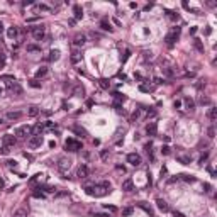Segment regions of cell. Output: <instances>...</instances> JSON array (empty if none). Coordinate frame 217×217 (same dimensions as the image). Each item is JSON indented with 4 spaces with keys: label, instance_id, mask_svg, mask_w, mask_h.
Wrapping results in <instances>:
<instances>
[{
    "label": "cell",
    "instance_id": "6da1fadb",
    "mask_svg": "<svg viewBox=\"0 0 217 217\" xmlns=\"http://www.w3.org/2000/svg\"><path fill=\"white\" fill-rule=\"evenodd\" d=\"M109 188H110V183L109 182H102V183H97V185H87L85 192L88 195H93V197H104V195L109 193Z\"/></svg>",
    "mask_w": 217,
    "mask_h": 217
},
{
    "label": "cell",
    "instance_id": "7a4b0ae2",
    "mask_svg": "<svg viewBox=\"0 0 217 217\" xmlns=\"http://www.w3.org/2000/svg\"><path fill=\"white\" fill-rule=\"evenodd\" d=\"M65 148L66 151H71V153H75V151H80L81 149V143L77 141V139H66V143H65Z\"/></svg>",
    "mask_w": 217,
    "mask_h": 217
},
{
    "label": "cell",
    "instance_id": "3957f363",
    "mask_svg": "<svg viewBox=\"0 0 217 217\" xmlns=\"http://www.w3.org/2000/svg\"><path fill=\"white\" fill-rule=\"evenodd\" d=\"M70 166H71V159H70V158L61 156V158L58 159V170L61 171V173H68Z\"/></svg>",
    "mask_w": 217,
    "mask_h": 217
},
{
    "label": "cell",
    "instance_id": "277c9868",
    "mask_svg": "<svg viewBox=\"0 0 217 217\" xmlns=\"http://www.w3.org/2000/svg\"><path fill=\"white\" fill-rule=\"evenodd\" d=\"M178 36H180V27H173V29L170 31V34H166V38H165V41H166L168 46H173Z\"/></svg>",
    "mask_w": 217,
    "mask_h": 217
},
{
    "label": "cell",
    "instance_id": "5b68a950",
    "mask_svg": "<svg viewBox=\"0 0 217 217\" xmlns=\"http://www.w3.org/2000/svg\"><path fill=\"white\" fill-rule=\"evenodd\" d=\"M32 134V127L31 126H20V127L15 129V136L17 138H27V136H31Z\"/></svg>",
    "mask_w": 217,
    "mask_h": 217
},
{
    "label": "cell",
    "instance_id": "8992f818",
    "mask_svg": "<svg viewBox=\"0 0 217 217\" xmlns=\"http://www.w3.org/2000/svg\"><path fill=\"white\" fill-rule=\"evenodd\" d=\"M44 26H36V27H31V34H32V38L34 39L41 41L42 38H44Z\"/></svg>",
    "mask_w": 217,
    "mask_h": 217
},
{
    "label": "cell",
    "instance_id": "52a82bcc",
    "mask_svg": "<svg viewBox=\"0 0 217 217\" xmlns=\"http://www.w3.org/2000/svg\"><path fill=\"white\" fill-rule=\"evenodd\" d=\"M41 144H42V136H32V138L27 141V146H29L31 149L39 148Z\"/></svg>",
    "mask_w": 217,
    "mask_h": 217
},
{
    "label": "cell",
    "instance_id": "ba28073f",
    "mask_svg": "<svg viewBox=\"0 0 217 217\" xmlns=\"http://www.w3.org/2000/svg\"><path fill=\"white\" fill-rule=\"evenodd\" d=\"M127 163H131L132 166H139L141 165V156L136 153H129L127 154Z\"/></svg>",
    "mask_w": 217,
    "mask_h": 217
},
{
    "label": "cell",
    "instance_id": "9c48e42d",
    "mask_svg": "<svg viewBox=\"0 0 217 217\" xmlns=\"http://www.w3.org/2000/svg\"><path fill=\"white\" fill-rule=\"evenodd\" d=\"M15 136H12V134H5L3 138H2V143H3V146L5 148H10V146H14L15 144Z\"/></svg>",
    "mask_w": 217,
    "mask_h": 217
},
{
    "label": "cell",
    "instance_id": "30bf717a",
    "mask_svg": "<svg viewBox=\"0 0 217 217\" xmlns=\"http://www.w3.org/2000/svg\"><path fill=\"white\" fill-rule=\"evenodd\" d=\"M85 42H87V38H85V34H77V36L73 38V46H77V48L83 46Z\"/></svg>",
    "mask_w": 217,
    "mask_h": 217
},
{
    "label": "cell",
    "instance_id": "8fae6325",
    "mask_svg": "<svg viewBox=\"0 0 217 217\" xmlns=\"http://www.w3.org/2000/svg\"><path fill=\"white\" fill-rule=\"evenodd\" d=\"M156 132H158V126H156V122H149L148 126H146V134L148 136H156Z\"/></svg>",
    "mask_w": 217,
    "mask_h": 217
},
{
    "label": "cell",
    "instance_id": "7c38bea8",
    "mask_svg": "<svg viewBox=\"0 0 217 217\" xmlns=\"http://www.w3.org/2000/svg\"><path fill=\"white\" fill-rule=\"evenodd\" d=\"M7 120H17V119L22 117V112H19V110H10V112H7Z\"/></svg>",
    "mask_w": 217,
    "mask_h": 217
},
{
    "label": "cell",
    "instance_id": "4fadbf2b",
    "mask_svg": "<svg viewBox=\"0 0 217 217\" xmlns=\"http://www.w3.org/2000/svg\"><path fill=\"white\" fill-rule=\"evenodd\" d=\"M77 177L78 178H87L88 177V166L87 165H81L78 168V171H77Z\"/></svg>",
    "mask_w": 217,
    "mask_h": 217
},
{
    "label": "cell",
    "instance_id": "5bb4252c",
    "mask_svg": "<svg viewBox=\"0 0 217 217\" xmlns=\"http://www.w3.org/2000/svg\"><path fill=\"white\" fill-rule=\"evenodd\" d=\"M9 90L12 92V93H20V92H22V88L19 87V83H17L15 80H12V81H9Z\"/></svg>",
    "mask_w": 217,
    "mask_h": 217
},
{
    "label": "cell",
    "instance_id": "9a60e30c",
    "mask_svg": "<svg viewBox=\"0 0 217 217\" xmlns=\"http://www.w3.org/2000/svg\"><path fill=\"white\" fill-rule=\"evenodd\" d=\"M132 188H134V183H132L131 178H127V180L122 182V190H124V192H132Z\"/></svg>",
    "mask_w": 217,
    "mask_h": 217
},
{
    "label": "cell",
    "instance_id": "2e32d148",
    "mask_svg": "<svg viewBox=\"0 0 217 217\" xmlns=\"http://www.w3.org/2000/svg\"><path fill=\"white\" fill-rule=\"evenodd\" d=\"M27 212H29L27 207H20L14 212V217H27Z\"/></svg>",
    "mask_w": 217,
    "mask_h": 217
},
{
    "label": "cell",
    "instance_id": "e0dca14e",
    "mask_svg": "<svg viewBox=\"0 0 217 217\" xmlns=\"http://www.w3.org/2000/svg\"><path fill=\"white\" fill-rule=\"evenodd\" d=\"M156 205H158V209L159 210H163V212H168V204L166 202H165V200H163V198H158V200H156Z\"/></svg>",
    "mask_w": 217,
    "mask_h": 217
},
{
    "label": "cell",
    "instance_id": "ac0fdd59",
    "mask_svg": "<svg viewBox=\"0 0 217 217\" xmlns=\"http://www.w3.org/2000/svg\"><path fill=\"white\" fill-rule=\"evenodd\" d=\"M17 34H19V31H17V27H9V31H7V38L9 39H15L17 38Z\"/></svg>",
    "mask_w": 217,
    "mask_h": 217
},
{
    "label": "cell",
    "instance_id": "d6986e66",
    "mask_svg": "<svg viewBox=\"0 0 217 217\" xmlns=\"http://www.w3.org/2000/svg\"><path fill=\"white\" fill-rule=\"evenodd\" d=\"M48 59H49V61H58V59H59V51L58 49H51Z\"/></svg>",
    "mask_w": 217,
    "mask_h": 217
},
{
    "label": "cell",
    "instance_id": "ffe728a7",
    "mask_svg": "<svg viewBox=\"0 0 217 217\" xmlns=\"http://www.w3.org/2000/svg\"><path fill=\"white\" fill-rule=\"evenodd\" d=\"M73 131H75L77 134H80L81 138H85V136H88V132H87V131H85V129H83V127H80V126H73Z\"/></svg>",
    "mask_w": 217,
    "mask_h": 217
},
{
    "label": "cell",
    "instance_id": "44dd1931",
    "mask_svg": "<svg viewBox=\"0 0 217 217\" xmlns=\"http://www.w3.org/2000/svg\"><path fill=\"white\" fill-rule=\"evenodd\" d=\"M46 73H48V68H46V66H41V68L36 71V78H42V77H46Z\"/></svg>",
    "mask_w": 217,
    "mask_h": 217
},
{
    "label": "cell",
    "instance_id": "7402d4cb",
    "mask_svg": "<svg viewBox=\"0 0 217 217\" xmlns=\"http://www.w3.org/2000/svg\"><path fill=\"white\" fill-rule=\"evenodd\" d=\"M38 114H39V107L32 105V107L27 109V115H31V117H34V115H38Z\"/></svg>",
    "mask_w": 217,
    "mask_h": 217
},
{
    "label": "cell",
    "instance_id": "603a6c76",
    "mask_svg": "<svg viewBox=\"0 0 217 217\" xmlns=\"http://www.w3.org/2000/svg\"><path fill=\"white\" fill-rule=\"evenodd\" d=\"M80 59H81V54H80L78 51H73V53H71V63H75V65H77Z\"/></svg>",
    "mask_w": 217,
    "mask_h": 217
},
{
    "label": "cell",
    "instance_id": "cb8c5ba5",
    "mask_svg": "<svg viewBox=\"0 0 217 217\" xmlns=\"http://www.w3.org/2000/svg\"><path fill=\"white\" fill-rule=\"evenodd\" d=\"M178 161H180V163H183V165H188V163L192 161V158H190V156H187V154H180V156H178Z\"/></svg>",
    "mask_w": 217,
    "mask_h": 217
},
{
    "label": "cell",
    "instance_id": "d4e9b609",
    "mask_svg": "<svg viewBox=\"0 0 217 217\" xmlns=\"http://www.w3.org/2000/svg\"><path fill=\"white\" fill-rule=\"evenodd\" d=\"M163 75H165V77H168V78H173V75H175V73H173V70L170 68V66H165V68H163Z\"/></svg>",
    "mask_w": 217,
    "mask_h": 217
},
{
    "label": "cell",
    "instance_id": "484cf974",
    "mask_svg": "<svg viewBox=\"0 0 217 217\" xmlns=\"http://www.w3.org/2000/svg\"><path fill=\"white\" fill-rule=\"evenodd\" d=\"M73 12H75V19H81V17H83V10L80 9L78 5H75Z\"/></svg>",
    "mask_w": 217,
    "mask_h": 217
},
{
    "label": "cell",
    "instance_id": "4316f807",
    "mask_svg": "<svg viewBox=\"0 0 217 217\" xmlns=\"http://www.w3.org/2000/svg\"><path fill=\"white\" fill-rule=\"evenodd\" d=\"M193 46H195V49H197V51L204 53V44L200 42V39H193Z\"/></svg>",
    "mask_w": 217,
    "mask_h": 217
},
{
    "label": "cell",
    "instance_id": "83f0119b",
    "mask_svg": "<svg viewBox=\"0 0 217 217\" xmlns=\"http://www.w3.org/2000/svg\"><path fill=\"white\" fill-rule=\"evenodd\" d=\"M132 212H134V209H132V207H126V209H122V217H129V216H132Z\"/></svg>",
    "mask_w": 217,
    "mask_h": 217
},
{
    "label": "cell",
    "instance_id": "f1b7e54d",
    "mask_svg": "<svg viewBox=\"0 0 217 217\" xmlns=\"http://www.w3.org/2000/svg\"><path fill=\"white\" fill-rule=\"evenodd\" d=\"M177 178H180V180H183V182H195V178L192 177V175H180V177H177Z\"/></svg>",
    "mask_w": 217,
    "mask_h": 217
},
{
    "label": "cell",
    "instance_id": "f546056e",
    "mask_svg": "<svg viewBox=\"0 0 217 217\" xmlns=\"http://www.w3.org/2000/svg\"><path fill=\"white\" fill-rule=\"evenodd\" d=\"M100 27H102L104 31H112V27H110V24H109V22H107L105 19H104L102 22H100Z\"/></svg>",
    "mask_w": 217,
    "mask_h": 217
},
{
    "label": "cell",
    "instance_id": "4dcf8cb0",
    "mask_svg": "<svg viewBox=\"0 0 217 217\" xmlns=\"http://www.w3.org/2000/svg\"><path fill=\"white\" fill-rule=\"evenodd\" d=\"M99 85H100V87H102V88H104V90H107L109 87H110V83H109V80H104V78H102V80H99Z\"/></svg>",
    "mask_w": 217,
    "mask_h": 217
},
{
    "label": "cell",
    "instance_id": "1f68e13d",
    "mask_svg": "<svg viewBox=\"0 0 217 217\" xmlns=\"http://www.w3.org/2000/svg\"><path fill=\"white\" fill-rule=\"evenodd\" d=\"M216 117H217V109H210V110H209V119H210V120H216Z\"/></svg>",
    "mask_w": 217,
    "mask_h": 217
},
{
    "label": "cell",
    "instance_id": "d6a6232c",
    "mask_svg": "<svg viewBox=\"0 0 217 217\" xmlns=\"http://www.w3.org/2000/svg\"><path fill=\"white\" fill-rule=\"evenodd\" d=\"M166 15H168V19H171V20H178V14L171 12V10H166Z\"/></svg>",
    "mask_w": 217,
    "mask_h": 217
},
{
    "label": "cell",
    "instance_id": "836d02e7",
    "mask_svg": "<svg viewBox=\"0 0 217 217\" xmlns=\"http://www.w3.org/2000/svg\"><path fill=\"white\" fill-rule=\"evenodd\" d=\"M185 104H187V109L188 110H193V107H195V104H193V100H190V99H185L183 100Z\"/></svg>",
    "mask_w": 217,
    "mask_h": 217
},
{
    "label": "cell",
    "instance_id": "e575fe53",
    "mask_svg": "<svg viewBox=\"0 0 217 217\" xmlns=\"http://www.w3.org/2000/svg\"><path fill=\"white\" fill-rule=\"evenodd\" d=\"M139 207H141V209H144V210H146L148 214H153L151 207H148V205H146V202H139Z\"/></svg>",
    "mask_w": 217,
    "mask_h": 217
},
{
    "label": "cell",
    "instance_id": "d590c367",
    "mask_svg": "<svg viewBox=\"0 0 217 217\" xmlns=\"http://www.w3.org/2000/svg\"><path fill=\"white\" fill-rule=\"evenodd\" d=\"M29 85L32 87V88H41V83L38 81V80H31V81H29Z\"/></svg>",
    "mask_w": 217,
    "mask_h": 217
},
{
    "label": "cell",
    "instance_id": "8d00e7d4",
    "mask_svg": "<svg viewBox=\"0 0 217 217\" xmlns=\"http://www.w3.org/2000/svg\"><path fill=\"white\" fill-rule=\"evenodd\" d=\"M27 51H41V48L38 44H27Z\"/></svg>",
    "mask_w": 217,
    "mask_h": 217
},
{
    "label": "cell",
    "instance_id": "74e56055",
    "mask_svg": "<svg viewBox=\"0 0 217 217\" xmlns=\"http://www.w3.org/2000/svg\"><path fill=\"white\" fill-rule=\"evenodd\" d=\"M83 92H85V90H83V87H77V88H75V95L81 97V95H83Z\"/></svg>",
    "mask_w": 217,
    "mask_h": 217
},
{
    "label": "cell",
    "instance_id": "f35d334b",
    "mask_svg": "<svg viewBox=\"0 0 217 217\" xmlns=\"http://www.w3.org/2000/svg\"><path fill=\"white\" fill-rule=\"evenodd\" d=\"M44 129H54V122L46 120V122H44Z\"/></svg>",
    "mask_w": 217,
    "mask_h": 217
},
{
    "label": "cell",
    "instance_id": "ab89813d",
    "mask_svg": "<svg viewBox=\"0 0 217 217\" xmlns=\"http://www.w3.org/2000/svg\"><path fill=\"white\" fill-rule=\"evenodd\" d=\"M161 153H163V154H170V148H168V146H163V148H161Z\"/></svg>",
    "mask_w": 217,
    "mask_h": 217
},
{
    "label": "cell",
    "instance_id": "60d3db41",
    "mask_svg": "<svg viewBox=\"0 0 217 217\" xmlns=\"http://www.w3.org/2000/svg\"><path fill=\"white\" fill-rule=\"evenodd\" d=\"M100 156H102V159H105V158L109 156V151H107V149H104V151L100 153Z\"/></svg>",
    "mask_w": 217,
    "mask_h": 217
},
{
    "label": "cell",
    "instance_id": "b9f144b4",
    "mask_svg": "<svg viewBox=\"0 0 217 217\" xmlns=\"http://www.w3.org/2000/svg\"><path fill=\"white\" fill-rule=\"evenodd\" d=\"M207 158H209V154H207V153H205V154H204V156L200 158V165H204V163L207 161Z\"/></svg>",
    "mask_w": 217,
    "mask_h": 217
},
{
    "label": "cell",
    "instance_id": "7bdbcfd3",
    "mask_svg": "<svg viewBox=\"0 0 217 217\" xmlns=\"http://www.w3.org/2000/svg\"><path fill=\"white\" fill-rule=\"evenodd\" d=\"M38 9H39V10H49V7L44 5V3H41V5H38Z\"/></svg>",
    "mask_w": 217,
    "mask_h": 217
},
{
    "label": "cell",
    "instance_id": "ee69618b",
    "mask_svg": "<svg viewBox=\"0 0 217 217\" xmlns=\"http://www.w3.org/2000/svg\"><path fill=\"white\" fill-rule=\"evenodd\" d=\"M139 90H141V92H149V87H146V85H139Z\"/></svg>",
    "mask_w": 217,
    "mask_h": 217
},
{
    "label": "cell",
    "instance_id": "f6af8a7d",
    "mask_svg": "<svg viewBox=\"0 0 217 217\" xmlns=\"http://www.w3.org/2000/svg\"><path fill=\"white\" fill-rule=\"evenodd\" d=\"M34 197H36V198H44V193H41V192H34Z\"/></svg>",
    "mask_w": 217,
    "mask_h": 217
},
{
    "label": "cell",
    "instance_id": "bcb514c9",
    "mask_svg": "<svg viewBox=\"0 0 217 217\" xmlns=\"http://www.w3.org/2000/svg\"><path fill=\"white\" fill-rule=\"evenodd\" d=\"M7 165H9L10 168H15V166H17V163H15V161H7Z\"/></svg>",
    "mask_w": 217,
    "mask_h": 217
},
{
    "label": "cell",
    "instance_id": "7dc6e473",
    "mask_svg": "<svg viewBox=\"0 0 217 217\" xmlns=\"http://www.w3.org/2000/svg\"><path fill=\"white\" fill-rule=\"evenodd\" d=\"M105 209H107V210H110V212H115V210H117V209L112 207V205H105Z\"/></svg>",
    "mask_w": 217,
    "mask_h": 217
},
{
    "label": "cell",
    "instance_id": "c3c4849f",
    "mask_svg": "<svg viewBox=\"0 0 217 217\" xmlns=\"http://www.w3.org/2000/svg\"><path fill=\"white\" fill-rule=\"evenodd\" d=\"M7 153H9V149L5 148V146H3V148L0 149V154H7Z\"/></svg>",
    "mask_w": 217,
    "mask_h": 217
},
{
    "label": "cell",
    "instance_id": "681fc988",
    "mask_svg": "<svg viewBox=\"0 0 217 217\" xmlns=\"http://www.w3.org/2000/svg\"><path fill=\"white\" fill-rule=\"evenodd\" d=\"M200 104H202V105H204V104H209V99H205V97H202V99H200Z\"/></svg>",
    "mask_w": 217,
    "mask_h": 217
},
{
    "label": "cell",
    "instance_id": "f907efd6",
    "mask_svg": "<svg viewBox=\"0 0 217 217\" xmlns=\"http://www.w3.org/2000/svg\"><path fill=\"white\" fill-rule=\"evenodd\" d=\"M209 138H214V129L212 127L209 129Z\"/></svg>",
    "mask_w": 217,
    "mask_h": 217
},
{
    "label": "cell",
    "instance_id": "816d5d0a",
    "mask_svg": "<svg viewBox=\"0 0 217 217\" xmlns=\"http://www.w3.org/2000/svg\"><path fill=\"white\" fill-rule=\"evenodd\" d=\"M154 83H156V85H159V83H163V80H161V78H154Z\"/></svg>",
    "mask_w": 217,
    "mask_h": 217
},
{
    "label": "cell",
    "instance_id": "f5cc1de1",
    "mask_svg": "<svg viewBox=\"0 0 217 217\" xmlns=\"http://www.w3.org/2000/svg\"><path fill=\"white\" fill-rule=\"evenodd\" d=\"M175 217H185L183 214H180V212H175Z\"/></svg>",
    "mask_w": 217,
    "mask_h": 217
},
{
    "label": "cell",
    "instance_id": "db71d44e",
    "mask_svg": "<svg viewBox=\"0 0 217 217\" xmlns=\"http://www.w3.org/2000/svg\"><path fill=\"white\" fill-rule=\"evenodd\" d=\"M2 31H3V26H2V22H0V32H2Z\"/></svg>",
    "mask_w": 217,
    "mask_h": 217
},
{
    "label": "cell",
    "instance_id": "11a10c76",
    "mask_svg": "<svg viewBox=\"0 0 217 217\" xmlns=\"http://www.w3.org/2000/svg\"><path fill=\"white\" fill-rule=\"evenodd\" d=\"M2 93H3V88H2V87H0V95H2Z\"/></svg>",
    "mask_w": 217,
    "mask_h": 217
}]
</instances>
